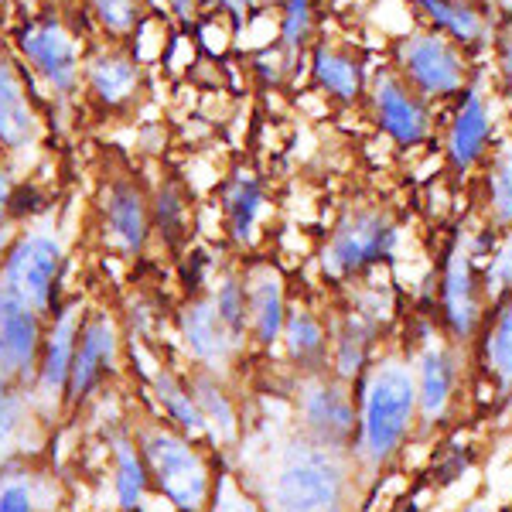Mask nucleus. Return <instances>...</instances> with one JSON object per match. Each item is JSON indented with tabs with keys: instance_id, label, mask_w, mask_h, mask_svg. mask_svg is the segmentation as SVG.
I'll return each instance as SVG.
<instances>
[{
	"instance_id": "f257e3e1",
	"label": "nucleus",
	"mask_w": 512,
	"mask_h": 512,
	"mask_svg": "<svg viewBox=\"0 0 512 512\" xmlns=\"http://www.w3.org/2000/svg\"><path fill=\"white\" fill-rule=\"evenodd\" d=\"M137 448L151 472V489L178 512H205L212 499V468L192 437L171 424H147L137 434Z\"/></svg>"
},
{
	"instance_id": "f03ea898",
	"label": "nucleus",
	"mask_w": 512,
	"mask_h": 512,
	"mask_svg": "<svg viewBox=\"0 0 512 512\" xmlns=\"http://www.w3.org/2000/svg\"><path fill=\"white\" fill-rule=\"evenodd\" d=\"M18 59L28 65L35 79L45 82L59 99H69L82 86V48L76 31L52 7H41L35 14H24L14 31Z\"/></svg>"
},
{
	"instance_id": "7ed1b4c3",
	"label": "nucleus",
	"mask_w": 512,
	"mask_h": 512,
	"mask_svg": "<svg viewBox=\"0 0 512 512\" xmlns=\"http://www.w3.org/2000/svg\"><path fill=\"white\" fill-rule=\"evenodd\" d=\"M62 267L65 246L59 236L48 229H21L7 243L4 263H0V287L11 291L28 308H35L38 315L52 318L62 308Z\"/></svg>"
},
{
	"instance_id": "20e7f679",
	"label": "nucleus",
	"mask_w": 512,
	"mask_h": 512,
	"mask_svg": "<svg viewBox=\"0 0 512 512\" xmlns=\"http://www.w3.org/2000/svg\"><path fill=\"white\" fill-rule=\"evenodd\" d=\"M99 229L113 253L134 260L147 250L154 236L151 192L137 175H110L99 192Z\"/></svg>"
},
{
	"instance_id": "39448f33",
	"label": "nucleus",
	"mask_w": 512,
	"mask_h": 512,
	"mask_svg": "<svg viewBox=\"0 0 512 512\" xmlns=\"http://www.w3.org/2000/svg\"><path fill=\"white\" fill-rule=\"evenodd\" d=\"M410 414H414V383L400 366H383L369 379L366 414H362V444L369 458H390L407 434Z\"/></svg>"
},
{
	"instance_id": "423d86ee",
	"label": "nucleus",
	"mask_w": 512,
	"mask_h": 512,
	"mask_svg": "<svg viewBox=\"0 0 512 512\" xmlns=\"http://www.w3.org/2000/svg\"><path fill=\"white\" fill-rule=\"evenodd\" d=\"M342 502V472L328 454L304 451L280 468L274 482L277 512H335Z\"/></svg>"
},
{
	"instance_id": "0eeeda50",
	"label": "nucleus",
	"mask_w": 512,
	"mask_h": 512,
	"mask_svg": "<svg viewBox=\"0 0 512 512\" xmlns=\"http://www.w3.org/2000/svg\"><path fill=\"white\" fill-rule=\"evenodd\" d=\"M48 318L0 287V379L14 386L35 383Z\"/></svg>"
},
{
	"instance_id": "6e6552de",
	"label": "nucleus",
	"mask_w": 512,
	"mask_h": 512,
	"mask_svg": "<svg viewBox=\"0 0 512 512\" xmlns=\"http://www.w3.org/2000/svg\"><path fill=\"white\" fill-rule=\"evenodd\" d=\"M120 355V332L117 321L106 311H93V315L82 318L79 338H76V355H72V373L69 386H65V403L79 407L93 396L103 379L117 369Z\"/></svg>"
},
{
	"instance_id": "1a4fd4ad",
	"label": "nucleus",
	"mask_w": 512,
	"mask_h": 512,
	"mask_svg": "<svg viewBox=\"0 0 512 512\" xmlns=\"http://www.w3.org/2000/svg\"><path fill=\"white\" fill-rule=\"evenodd\" d=\"M82 86L96 106L120 113L134 106V99L144 89V65L120 41H106L82 59Z\"/></svg>"
},
{
	"instance_id": "9d476101",
	"label": "nucleus",
	"mask_w": 512,
	"mask_h": 512,
	"mask_svg": "<svg viewBox=\"0 0 512 512\" xmlns=\"http://www.w3.org/2000/svg\"><path fill=\"white\" fill-rule=\"evenodd\" d=\"M396 243V229L379 212H355L335 229L332 243L325 246V274L352 277L362 267L383 260Z\"/></svg>"
},
{
	"instance_id": "9b49d317",
	"label": "nucleus",
	"mask_w": 512,
	"mask_h": 512,
	"mask_svg": "<svg viewBox=\"0 0 512 512\" xmlns=\"http://www.w3.org/2000/svg\"><path fill=\"white\" fill-rule=\"evenodd\" d=\"M41 140L38 106L28 93V79L18 59L0 52V151L4 158H21Z\"/></svg>"
},
{
	"instance_id": "f8f14e48",
	"label": "nucleus",
	"mask_w": 512,
	"mask_h": 512,
	"mask_svg": "<svg viewBox=\"0 0 512 512\" xmlns=\"http://www.w3.org/2000/svg\"><path fill=\"white\" fill-rule=\"evenodd\" d=\"M82 325V304H62L45 325V342H41L38 355V373H35V393L41 400L55 403L65 400V386H69L72 373V355H76V338Z\"/></svg>"
},
{
	"instance_id": "ddd939ff",
	"label": "nucleus",
	"mask_w": 512,
	"mask_h": 512,
	"mask_svg": "<svg viewBox=\"0 0 512 512\" xmlns=\"http://www.w3.org/2000/svg\"><path fill=\"white\" fill-rule=\"evenodd\" d=\"M178 335L185 352L192 355L205 373H216L229 362V355L236 352L239 338L222 325L216 304L209 294H195L185 301V308L178 311Z\"/></svg>"
},
{
	"instance_id": "4468645a",
	"label": "nucleus",
	"mask_w": 512,
	"mask_h": 512,
	"mask_svg": "<svg viewBox=\"0 0 512 512\" xmlns=\"http://www.w3.org/2000/svg\"><path fill=\"white\" fill-rule=\"evenodd\" d=\"M403 69L424 93H454L461 86V62L441 38H410L403 45Z\"/></svg>"
},
{
	"instance_id": "2eb2a0df",
	"label": "nucleus",
	"mask_w": 512,
	"mask_h": 512,
	"mask_svg": "<svg viewBox=\"0 0 512 512\" xmlns=\"http://www.w3.org/2000/svg\"><path fill=\"white\" fill-rule=\"evenodd\" d=\"M246 287V328L253 332L256 342L270 345L277 342L284 332V318H287V304H284V284L280 274L270 267H260L250 274Z\"/></svg>"
},
{
	"instance_id": "dca6fc26",
	"label": "nucleus",
	"mask_w": 512,
	"mask_h": 512,
	"mask_svg": "<svg viewBox=\"0 0 512 512\" xmlns=\"http://www.w3.org/2000/svg\"><path fill=\"white\" fill-rule=\"evenodd\" d=\"M376 110L379 123L400 144H417L427 134V113L393 76L376 79Z\"/></svg>"
},
{
	"instance_id": "f3484780",
	"label": "nucleus",
	"mask_w": 512,
	"mask_h": 512,
	"mask_svg": "<svg viewBox=\"0 0 512 512\" xmlns=\"http://www.w3.org/2000/svg\"><path fill=\"white\" fill-rule=\"evenodd\" d=\"M219 202H222V216H226L229 236H233L236 243H250L256 219H260V212H263L260 178H256L250 168L233 171L226 185H222Z\"/></svg>"
},
{
	"instance_id": "a211bd4d",
	"label": "nucleus",
	"mask_w": 512,
	"mask_h": 512,
	"mask_svg": "<svg viewBox=\"0 0 512 512\" xmlns=\"http://www.w3.org/2000/svg\"><path fill=\"white\" fill-rule=\"evenodd\" d=\"M304 420L325 444L349 441L355 431V410L342 386H318L304 396Z\"/></svg>"
},
{
	"instance_id": "6ab92c4d",
	"label": "nucleus",
	"mask_w": 512,
	"mask_h": 512,
	"mask_svg": "<svg viewBox=\"0 0 512 512\" xmlns=\"http://www.w3.org/2000/svg\"><path fill=\"white\" fill-rule=\"evenodd\" d=\"M151 226L154 236L161 239L168 250H178L188 239V226H192V202H188V188L181 178L168 175L158 181L151 192Z\"/></svg>"
},
{
	"instance_id": "aec40b11",
	"label": "nucleus",
	"mask_w": 512,
	"mask_h": 512,
	"mask_svg": "<svg viewBox=\"0 0 512 512\" xmlns=\"http://www.w3.org/2000/svg\"><path fill=\"white\" fill-rule=\"evenodd\" d=\"M151 390H154V400H158V407L164 414V424H171L175 431L192 437V441L205 434L202 410H198L192 386H188L185 379L171 373L168 366H158L151 373Z\"/></svg>"
},
{
	"instance_id": "412c9836",
	"label": "nucleus",
	"mask_w": 512,
	"mask_h": 512,
	"mask_svg": "<svg viewBox=\"0 0 512 512\" xmlns=\"http://www.w3.org/2000/svg\"><path fill=\"white\" fill-rule=\"evenodd\" d=\"M113 492L123 512H140L147 506V492H151V472L140 448L130 437H120L113 444Z\"/></svg>"
},
{
	"instance_id": "4be33fe9",
	"label": "nucleus",
	"mask_w": 512,
	"mask_h": 512,
	"mask_svg": "<svg viewBox=\"0 0 512 512\" xmlns=\"http://www.w3.org/2000/svg\"><path fill=\"white\" fill-rule=\"evenodd\" d=\"M192 396L202 410L205 420V434L212 437L216 444H229L236 437V407L229 400V393L219 386V379L212 373H198L192 383Z\"/></svg>"
},
{
	"instance_id": "5701e85b",
	"label": "nucleus",
	"mask_w": 512,
	"mask_h": 512,
	"mask_svg": "<svg viewBox=\"0 0 512 512\" xmlns=\"http://www.w3.org/2000/svg\"><path fill=\"white\" fill-rule=\"evenodd\" d=\"M485 137H489V120H485V106L482 99H478L475 93L465 99V106H461L458 113V123H454L451 130V158L458 168H468L478 151H482Z\"/></svg>"
},
{
	"instance_id": "b1692460",
	"label": "nucleus",
	"mask_w": 512,
	"mask_h": 512,
	"mask_svg": "<svg viewBox=\"0 0 512 512\" xmlns=\"http://www.w3.org/2000/svg\"><path fill=\"white\" fill-rule=\"evenodd\" d=\"M315 79L328 96L345 99V103L359 96V62L328 45H321L315 52Z\"/></svg>"
},
{
	"instance_id": "393cba45",
	"label": "nucleus",
	"mask_w": 512,
	"mask_h": 512,
	"mask_svg": "<svg viewBox=\"0 0 512 512\" xmlns=\"http://www.w3.org/2000/svg\"><path fill=\"white\" fill-rule=\"evenodd\" d=\"M89 14L99 24L110 41H123L137 31V24L144 21V0H86Z\"/></svg>"
},
{
	"instance_id": "a878e982",
	"label": "nucleus",
	"mask_w": 512,
	"mask_h": 512,
	"mask_svg": "<svg viewBox=\"0 0 512 512\" xmlns=\"http://www.w3.org/2000/svg\"><path fill=\"white\" fill-rule=\"evenodd\" d=\"M284 338H287V349L301 366H311L325 355V332H321L318 318L311 311H291L284 318Z\"/></svg>"
},
{
	"instance_id": "bb28decb",
	"label": "nucleus",
	"mask_w": 512,
	"mask_h": 512,
	"mask_svg": "<svg viewBox=\"0 0 512 512\" xmlns=\"http://www.w3.org/2000/svg\"><path fill=\"white\" fill-rule=\"evenodd\" d=\"M209 297H212V304H216L222 325H226L229 332L243 342V338H246V287H243V280L226 274Z\"/></svg>"
},
{
	"instance_id": "cd10ccee",
	"label": "nucleus",
	"mask_w": 512,
	"mask_h": 512,
	"mask_svg": "<svg viewBox=\"0 0 512 512\" xmlns=\"http://www.w3.org/2000/svg\"><path fill=\"white\" fill-rule=\"evenodd\" d=\"M444 294H448L451 321L458 325V332H468V328H472V321H475V297H472V274H468V263L461 260V256L454 260Z\"/></svg>"
},
{
	"instance_id": "c85d7f7f",
	"label": "nucleus",
	"mask_w": 512,
	"mask_h": 512,
	"mask_svg": "<svg viewBox=\"0 0 512 512\" xmlns=\"http://www.w3.org/2000/svg\"><path fill=\"white\" fill-rule=\"evenodd\" d=\"M448 393H451L448 359H444L441 352H427L424 355V393H420V400H424V414L434 417L437 410L448 403Z\"/></svg>"
},
{
	"instance_id": "c756f323",
	"label": "nucleus",
	"mask_w": 512,
	"mask_h": 512,
	"mask_svg": "<svg viewBox=\"0 0 512 512\" xmlns=\"http://www.w3.org/2000/svg\"><path fill=\"white\" fill-rule=\"evenodd\" d=\"M24 420H28V403H24V390L14 383L0 379V451L11 448L14 437L21 434Z\"/></svg>"
},
{
	"instance_id": "7c9ffc66",
	"label": "nucleus",
	"mask_w": 512,
	"mask_h": 512,
	"mask_svg": "<svg viewBox=\"0 0 512 512\" xmlns=\"http://www.w3.org/2000/svg\"><path fill=\"white\" fill-rule=\"evenodd\" d=\"M417 4L427 7V14H431L437 24H444L448 31H454L458 38L475 41L478 35H482V24H478L475 11H468V7L451 4V0H417Z\"/></svg>"
},
{
	"instance_id": "2f4dec72",
	"label": "nucleus",
	"mask_w": 512,
	"mask_h": 512,
	"mask_svg": "<svg viewBox=\"0 0 512 512\" xmlns=\"http://www.w3.org/2000/svg\"><path fill=\"white\" fill-rule=\"evenodd\" d=\"M52 212V195L38 185V181H21L11 192V226L14 222H35Z\"/></svg>"
},
{
	"instance_id": "473e14b6",
	"label": "nucleus",
	"mask_w": 512,
	"mask_h": 512,
	"mask_svg": "<svg viewBox=\"0 0 512 512\" xmlns=\"http://www.w3.org/2000/svg\"><path fill=\"white\" fill-rule=\"evenodd\" d=\"M311 38V0H287L284 24H280V41L287 52H301Z\"/></svg>"
},
{
	"instance_id": "72a5a7b5",
	"label": "nucleus",
	"mask_w": 512,
	"mask_h": 512,
	"mask_svg": "<svg viewBox=\"0 0 512 512\" xmlns=\"http://www.w3.org/2000/svg\"><path fill=\"white\" fill-rule=\"evenodd\" d=\"M0 512H41L38 492H35V485H31V478H21V475L0 478Z\"/></svg>"
},
{
	"instance_id": "f704fd0d",
	"label": "nucleus",
	"mask_w": 512,
	"mask_h": 512,
	"mask_svg": "<svg viewBox=\"0 0 512 512\" xmlns=\"http://www.w3.org/2000/svg\"><path fill=\"white\" fill-rule=\"evenodd\" d=\"M205 512H260L253 506V499L246 495L229 475H219V482H212V499Z\"/></svg>"
},
{
	"instance_id": "c9c22d12",
	"label": "nucleus",
	"mask_w": 512,
	"mask_h": 512,
	"mask_svg": "<svg viewBox=\"0 0 512 512\" xmlns=\"http://www.w3.org/2000/svg\"><path fill=\"white\" fill-rule=\"evenodd\" d=\"M489 355H492V366L506 379H512V304L506 308V315H502L499 328H495Z\"/></svg>"
},
{
	"instance_id": "e433bc0d",
	"label": "nucleus",
	"mask_w": 512,
	"mask_h": 512,
	"mask_svg": "<svg viewBox=\"0 0 512 512\" xmlns=\"http://www.w3.org/2000/svg\"><path fill=\"white\" fill-rule=\"evenodd\" d=\"M492 195H495V205H499V216L512 219V151L502 154L499 164H495Z\"/></svg>"
},
{
	"instance_id": "4c0bfd02",
	"label": "nucleus",
	"mask_w": 512,
	"mask_h": 512,
	"mask_svg": "<svg viewBox=\"0 0 512 512\" xmlns=\"http://www.w3.org/2000/svg\"><path fill=\"white\" fill-rule=\"evenodd\" d=\"M205 270H209V253L205 250H188L185 253V263H181V280H185L188 294H198L205 284Z\"/></svg>"
},
{
	"instance_id": "58836bf2",
	"label": "nucleus",
	"mask_w": 512,
	"mask_h": 512,
	"mask_svg": "<svg viewBox=\"0 0 512 512\" xmlns=\"http://www.w3.org/2000/svg\"><path fill=\"white\" fill-rule=\"evenodd\" d=\"M198 11H209V14H226L236 24L243 21V14L250 11V0H195Z\"/></svg>"
},
{
	"instance_id": "ea45409f",
	"label": "nucleus",
	"mask_w": 512,
	"mask_h": 512,
	"mask_svg": "<svg viewBox=\"0 0 512 512\" xmlns=\"http://www.w3.org/2000/svg\"><path fill=\"white\" fill-rule=\"evenodd\" d=\"M18 185V175L14 168L0 164V229H11V192Z\"/></svg>"
},
{
	"instance_id": "a19ab883",
	"label": "nucleus",
	"mask_w": 512,
	"mask_h": 512,
	"mask_svg": "<svg viewBox=\"0 0 512 512\" xmlns=\"http://www.w3.org/2000/svg\"><path fill=\"white\" fill-rule=\"evenodd\" d=\"M489 277L495 280V287H512V243L499 256H495Z\"/></svg>"
},
{
	"instance_id": "79ce46f5",
	"label": "nucleus",
	"mask_w": 512,
	"mask_h": 512,
	"mask_svg": "<svg viewBox=\"0 0 512 512\" xmlns=\"http://www.w3.org/2000/svg\"><path fill=\"white\" fill-rule=\"evenodd\" d=\"M168 4H171V11H175L181 21H192L195 14H198L195 0H168Z\"/></svg>"
},
{
	"instance_id": "37998d69",
	"label": "nucleus",
	"mask_w": 512,
	"mask_h": 512,
	"mask_svg": "<svg viewBox=\"0 0 512 512\" xmlns=\"http://www.w3.org/2000/svg\"><path fill=\"white\" fill-rule=\"evenodd\" d=\"M11 4L24 7V14H35V11H41V0H11Z\"/></svg>"
},
{
	"instance_id": "c03bdc74",
	"label": "nucleus",
	"mask_w": 512,
	"mask_h": 512,
	"mask_svg": "<svg viewBox=\"0 0 512 512\" xmlns=\"http://www.w3.org/2000/svg\"><path fill=\"white\" fill-rule=\"evenodd\" d=\"M11 229H0V263H4V253H7V243H11Z\"/></svg>"
},
{
	"instance_id": "a18cd8bd",
	"label": "nucleus",
	"mask_w": 512,
	"mask_h": 512,
	"mask_svg": "<svg viewBox=\"0 0 512 512\" xmlns=\"http://www.w3.org/2000/svg\"><path fill=\"white\" fill-rule=\"evenodd\" d=\"M506 76H509V86H512V35L506 41Z\"/></svg>"
},
{
	"instance_id": "49530a36",
	"label": "nucleus",
	"mask_w": 512,
	"mask_h": 512,
	"mask_svg": "<svg viewBox=\"0 0 512 512\" xmlns=\"http://www.w3.org/2000/svg\"><path fill=\"white\" fill-rule=\"evenodd\" d=\"M7 7H11V0H0V14H4V11H7Z\"/></svg>"
},
{
	"instance_id": "de8ad7c7",
	"label": "nucleus",
	"mask_w": 512,
	"mask_h": 512,
	"mask_svg": "<svg viewBox=\"0 0 512 512\" xmlns=\"http://www.w3.org/2000/svg\"><path fill=\"white\" fill-rule=\"evenodd\" d=\"M468 512H485L482 506H472V509H468Z\"/></svg>"
},
{
	"instance_id": "09e8293b",
	"label": "nucleus",
	"mask_w": 512,
	"mask_h": 512,
	"mask_svg": "<svg viewBox=\"0 0 512 512\" xmlns=\"http://www.w3.org/2000/svg\"><path fill=\"white\" fill-rule=\"evenodd\" d=\"M0 164H4V151H0Z\"/></svg>"
},
{
	"instance_id": "8fccbe9b",
	"label": "nucleus",
	"mask_w": 512,
	"mask_h": 512,
	"mask_svg": "<svg viewBox=\"0 0 512 512\" xmlns=\"http://www.w3.org/2000/svg\"><path fill=\"white\" fill-rule=\"evenodd\" d=\"M509 4H512V0H509Z\"/></svg>"
}]
</instances>
